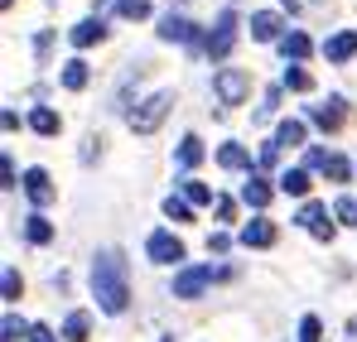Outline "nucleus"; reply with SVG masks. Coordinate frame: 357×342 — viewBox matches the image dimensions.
<instances>
[{"label":"nucleus","instance_id":"473e14b6","mask_svg":"<svg viewBox=\"0 0 357 342\" xmlns=\"http://www.w3.org/2000/svg\"><path fill=\"white\" fill-rule=\"evenodd\" d=\"M116 10L126 15V20H145V15H150V0H121Z\"/></svg>","mask_w":357,"mask_h":342},{"label":"nucleus","instance_id":"9b49d317","mask_svg":"<svg viewBox=\"0 0 357 342\" xmlns=\"http://www.w3.org/2000/svg\"><path fill=\"white\" fill-rule=\"evenodd\" d=\"M24 193H29L34 208H49V203H54V183H49V173L29 169V173H24Z\"/></svg>","mask_w":357,"mask_h":342},{"label":"nucleus","instance_id":"f704fd0d","mask_svg":"<svg viewBox=\"0 0 357 342\" xmlns=\"http://www.w3.org/2000/svg\"><path fill=\"white\" fill-rule=\"evenodd\" d=\"M275 107H280V87H271V92H266V102H261V121H266V116H275Z\"/></svg>","mask_w":357,"mask_h":342},{"label":"nucleus","instance_id":"58836bf2","mask_svg":"<svg viewBox=\"0 0 357 342\" xmlns=\"http://www.w3.org/2000/svg\"><path fill=\"white\" fill-rule=\"evenodd\" d=\"M29 342H59V338H54V328H44V323H34V333H29Z\"/></svg>","mask_w":357,"mask_h":342},{"label":"nucleus","instance_id":"6e6552de","mask_svg":"<svg viewBox=\"0 0 357 342\" xmlns=\"http://www.w3.org/2000/svg\"><path fill=\"white\" fill-rule=\"evenodd\" d=\"M295 222H299V227H309L319 241H328V236H333V227H328V208H324V203H304Z\"/></svg>","mask_w":357,"mask_h":342},{"label":"nucleus","instance_id":"393cba45","mask_svg":"<svg viewBox=\"0 0 357 342\" xmlns=\"http://www.w3.org/2000/svg\"><path fill=\"white\" fill-rule=\"evenodd\" d=\"M34 328L24 323V318H15V313H5V323H0V342H20V338H29Z\"/></svg>","mask_w":357,"mask_h":342},{"label":"nucleus","instance_id":"aec40b11","mask_svg":"<svg viewBox=\"0 0 357 342\" xmlns=\"http://www.w3.org/2000/svg\"><path fill=\"white\" fill-rule=\"evenodd\" d=\"M275 183H280V193H290V198H304V193H309V169H285L280 178H275Z\"/></svg>","mask_w":357,"mask_h":342},{"label":"nucleus","instance_id":"4c0bfd02","mask_svg":"<svg viewBox=\"0 0 357 342\" xmlns=\"http://www.w3.org/2000/svg\"><path fill=\"white\" fill-rule=\"evenodd\" d=\"M275 160H280V145H275V140H271V145H261V164H266V169H271V164H275Z\"/></svg>","mask_w":357,"mask_h":342},{"label":"nucleus","instance_id":"ea45409f","mask_svg":"<svg viewBox=\"0 0 357 342\" xmlns=\"http://www.w3.org/2000/svg\"><path fill=\"white\" fill-rule=\"evenodd\" d=\"M213 208H218V222H232V198H218Z\"/></svg>","mask_w":357,"mask_h":342},{"label":"nucleus","instance_id":"bb28decb","mask_svg":"<svg viewBox=\"0 0 357 342\" xmlns=\"http://www.w3.org/2000/svg\"><path fill=\"white\" fill-rule=\"evenodd\" d=\"M165 217H169V222H193V203L169 193V198H165Z\"/></svg>","mask_w":357,"mask_h":342},{"label":"nucleus","instance_id":"b1692460","mask_svg":"<svg viewBox=\"0 0 357 342\" xmlns=\"http://www.w3.org/2000/svg\"><path fill=\"white\" fill-rule=\"evenodd\" d=\"M178 188H183V198H188L193 208H208V203H213V188H208V183H198V178H183Z\"/></svg>","mask_w":357,"mask_h":342},{"label":"nucleus","instance_id":"ddd939ff","mask_svg":"<svg viewBox=\"0 0 357 342\" xmlns=\"http://www.w3.org/2000/svg\"><path fill=\"white\" fill-rule=\"evenodd\" d=\"M309 121H314L319 130H338V125H343V97H328L324 107H309Z\"/></svg>","mask_w":357,"mask_h":342},{"label":"nucleus","instance_id":"4468645a","mask_svg":"<svg viewBox=\"0 0 357 342\" xmlns=\"http://www.w3.org/2000/svg\"><path fill=\"white\" fill-rule=\"evenodd\" d=\"M353 54H357V34H353V29H343V34L324 39V58H328V63H348Z\"/></svg>","mask_w":357,"mask_h":342},{"label":"nucleus","instance_id":"cd10ccee","mask_svg":"<svg viewBox=\"0 0 357 342\" xmlns=\"http://www.w3.org/2000/svg\"><path fill=\"white\" fill-rule=\"evenodd\" d=\"M20 270H15V265H5V275H0V294H5V304H15V299H20Z\"/></svg>","mask_w":357,"mask_h":342},{"label":"nucleus","instance_id":"c85d7f7f","mask_svg":"<svg viewBox=\"0 0 357 342\" xmlns=\"http://www.w3.org/2000/svg\"><path fill=\"white\" fill-rule=\"evenodd\" d=\"M285 87H290V92H314V77H309L304 68H285Z\"/></svg>","mask_w":357,"mask_h":342},{"label":"nucleus","instance_id":"c756f323","mask_svg":"<svg viewBox=\"0 0 357 342\" xmlns=\"http://www.w3.org/2000/svg\"><path fill=\"white\" fill-rule=\"evenodd\" d=\"M324 173H328L333 183H348V173H353V164H348L343 155H328V164H324Z\"/></svg>","mask_w":357,"mask_h":342},{"label":"nucleus","instance_id":"1a4fd4ad","mask_svg":"<svg viewBox=\"0 0 357 342\" xmlns=\"http://www.w3.org/2000/svg\"><path fill=\"white\" fill-rule=\"evenodd\" d=\"M271 198H275V188H271L261 173H251V178L241 183V203H246V208H256V212H261V208H271Z\"/></svg>","mask_w":357,"mask_h":342},{"label":"nucleus","instance_id":"412c9836","mask_svg":"<svg viewBox=\"0 0 357 342\" xmlns=\"http://www.w3.org/2000/svg\"><path fill=\"white\" fill-rule=\"evenodd\" d=\"M218 164L222 169H251V150L246 145H222L218 150Z\"/></svg>","mask_w":357,"mask_h":342},{"label":"nucleus","instance_id":"423d86ee","mask_svg":"<svg viewBox=\"0 0 357 342\" xmlns=\"http://www.w3.org/2000/svg\"><path fill=\"white\" fill-rule=\"evenodd\" d=\"M145 256H150L155 265H178V261H183V241H178L174 231H150Z\"/></svg>","mask_w":357,"mask_h":342},{"label":"nucleus","instance_id":"2f4dec72","mask_svg":"<svg viewBox=\"0 0 357 342\" xmlns=\"http://www.w3.org/2000/svg\"><path fill=\"white\" fill-rule=\"evenodd\" d=\"M319 333H324V323H319L314 313H304V318H299V342H319Z\"/></svg>","mask_w":357,"mask_h":342},{"label":"nucleus","instance_id":"f03ea898","mask_svg":"<svg viewBox=\"0 0 357 342\" xmlns=\"http://www.w3.org/2000/svg\"><path fill=\"white\" fill-rule=\"evenodd\" d=\"M169 107H174V92H155V97H145V102L126 116V121H130V130H135V135H155V130H160V121L169 116Z\"/></svg>","mask_w":357,"mask_h":342},{"label":"nucleus","instance_id":"f8f14e48","mask_svg":"<svg viewBox=\"0 0 357 342\" xmlns=\"http://www.w3.org/2000/svg\"><path fill=\"white\" fill-rule=\"evenodd\" d=\"M73 49H87V44H102L107 39V24H102V15H92V20H82V24H73Z\"/></svg>","mask_w":357,"mask_h":342},{"label":"nucleus","instance_id":"5701e85b","mask_svg":"<svg viewBox=\"0 0 357 342\" xmlns=\"http://www.w3.org/2000/svg\"><path fill=\"white\" fill-rule=\"evenodd\" d=\"M29 125H34L39 135H59V111H49V107H34V111H29Z\"/></svg>","mask_w":357,"mask_h":342},{"label":"nucleus","instance_id":"f257e3e1","mask_svg":"<svg viewBox=\"0 0 357 342\" xmlns=\"http://www.w3.org/2000/svg\"><path fill=\"white\" fill-rule=\"evenodd\" d=\"M92 299H97L102 313H126L130 275H126V256L121 251H97L92 256Z\"/></svg>","mask_w":357,"mask_h":342},{"label":"nucleus","instance_id":"0eeeda50","mask_svg":"<svg viewBox=\"0 0 357 342\" xmlns=\"http://www.w3.org/2000/svg\"><path fill=\"white\" fill-rule=\"evenodd\" d=\"M160 39H169V44H193V39H198V24H188L183 15L169 10V15L160 20Z\"/></svg>","mask_w":357,"mask_h":342},{"label":"nucleus","instance_id":"f3484780","mask_svg":"<svg viewBox=\"0 0 357 342\" xmlns=\"http://www.w3.org/2000/svg\"><path fill=\"white\" fill-rule=\"evenodd\" d=\"M87 333H92V313L73 309V313L63 318V342H87Z\"/></svg>","mask_w":357,"mask_h":342},{"label":"nucleus","instance_id":"79ce46f5","mask_svg":"<svg viewBox=\"0 0 357 342\" xmlns=\"http://www.w3.org/2000/svg\"><path fill=\"white\" fill-rule=\"evenodd\" d=\"M348 333H357V318H353V323H348Z\"/></svg>","mask_w":357,"mask_h":342},{"label":"nucleus","instance_id":"7ed1b4c3","mask_svg":"<svg viewBox=\"0 0 357 342\" xmlns=\"http://www.w3.org/2000/svg\"><path fill=\"white\" fill-rule=\"evenodd\" d=\"M246 92H251V77H246L241 68H218V72H213V97H218L222 107H241Z\"/></svg>","mask_w":357,"mask_h":342},{"label":"nucleus","instance_id":"20e7f679","mask_svg":"<svg viewBox=\"0 0 357 342\" xmlns=\"http://www.w3.org/2000/svg\"><path fill=\"white\" fill-rule=\"evenodd\" d=\"M232 44H237V10H222V15H218L213 39H208L203 49H208V58H213V63H222V58L232 54Z\"/></svg>","mask_w":357,"mask_h":342},{"label":"nucleus","instance_id":"dca6fc26","mask_svg":"<svg viewBox=\"0 0 357 342\" xmlns=\"http://www.w3.org/2000/svg\"><path fill=\"white\" fill-rule=\"evenodd\" d=\"M174 164H178L183 173L203 164V140H198V135H183V140H178V155H174Z\"/></svg>","mask_w":357,"mask_h":342},{"label":"nucleus","instance_id":"39448f33","mask_svg":"<svg viewBox=\"0 0 357 342\" xmlns=\"http://www.w3.org/2000/svg\"><path fill=\"white\" fill-rule=\"evenodd\" d=\"M218 275H222V270H213V265H188V270H178L174 275V299H198Z\"/></svg>","mask_w":357,"mask_h":342},{"label":"nucleus","instance_id":"4be33fe9","mask_svg":"<svg viewBox=\"0 0 357 342\" xmlns=\"http://www.w3.org/2000/svg\"><path fill=\"white\" fill-rule=\"evenodd\" d=\"M63 87H68V92H82V87H87V63H82V58L63 63Z\"/></svg>","mask_w":357,"mask_h":342},{"label":"nucleus","instance_id":"a19ab883","mask_svg":"<svg viewBox=\"0 0 357 342\" xmlns=\"http://www.w3.org/2000/svg\"><path fill=\"white\" fill-rule=\"evenodd\" d=\"M280 5H290V10H299V0H280Z\"/></svg>","mask_w":357,"mask_h":342},{"label":"nucleus","instance_id":"72a5a7b5","mask_svg":"<svg viewBox=\"0 0 357 342\" xmlns=\"http://www.w3.org/2000/svg\"><path fill=\"white\" fill-rule=\"evenodd\" d=\"M0 188H20V178H15V160H10V155L0 160Z\"/></svg>","mask_w":357,"mask_h":342},{"label":"nucleus","instance_id":"9d476101","mask_svg":"<svg viewBox=\"0 0 357 342\" xmlns=\"http://www.w3.org/2000/svg\"><path fill=\"white\" fill-rule=\"evenodd\" d=\"M241 246H246V251H266V246H275V227H271L266 217L246 222V227H241Z\"/></svg>","mask_w":357,"mask_h":342},{"label":"nucleus","instance_id":"e433bc0d","mask_svg":"<svg viewBox=\"0 0 357 342\" xmlns=\"http://www.w3.org/2000/svg\"><path fill=\"white\" fill-rule=\"evenodd\" d=\"M227 246H232V241H227V231H213V236H208V251H213V256H222Z\"/></svg>","mask_w":357,"mask_h":342},{"label":"nucleus","instance_id":"7c9ffc66","mask_svg":"<svg viewBox=\"0 0 357 342\" xmlns=\"http://www.w3.org/2000/svg\"><path fill=\"white\" fill-rule=\"evenodd\" d=\"M333 217H338L343 227H357V198H338V203H333Z\"/></svg>","mask_w":357,"mask_h":342},{"label":"nucleus","instance_id":"a878e982","mask_svg":"<svg viewBox=\"0 0 357 342\" xmlns=\"http://www.w3.org/2000/svg\"><path fill=\"white\" fill-rule=\"evenodd\" d=\"M275 145H280V150H285V145H304V121H280Z\"/></svg>","mask_w":357,"mask_h":342},{"label":"nucleus","instance_id":"6ab92c4d","mask_svg":"<svg viewBox=\"0 0 357 342\" xmlns=\"http://www.w3.org/2000/svg\"><path fill=\"white\" fill-rule=\"evenodd\" d=\"M24 236H29L34 246H49V241H54V222H49L44 212H29V217H24Z\"/></svg>","mask_w":357,"mask_h":342},{"label":"nucleus","instance_id":"37998d69","mask_svg":"<svg viewBox=\"0 0 357 342\" xmlns=\"http://www.w3.org/2000/svg\"><path fill=\"white\" fill-rule=\"evenodd\" d=\"M160 342H174V338H160Z\"/></svg>","mask_w":357,"mask_h":342},{"label":"nucleus","instance_id":"2eb2a0df","mask_svg":"<svg viewBox=\"0 0 357 342\" xmlns=\"http://www.w3.org/2000/svg\"><path fill=\"white\" fill-rule=\"evenodd\" d=\"M251 39H261V44H275V39H280V15H271V10L251 15Z\"/></svg>","mask_w":357,"mask_h":342},{"label":"nucleus","instance_id":"a211bd4d","mask_svg":"<svg viewBox=\"0 0 357 342\" xmlns=\"http://www.w3.org/2000/svg\"><path fill=\"white\" fill-rule=\"evenodd\" d=\"M309 49H314V44H309V34H299V29H290V34L280 39V54H285V63H295V68L309 58Z\"/></svg>","mask_w":357,"mask_h":342},{"label":"nucleus","instance_id":"c9c22d12","mask_svg":"<svg viewBox=\"0 0 357 342\" xmlns=\"http://www.w3.org/2000/svg\"><path fill=\"white\" fill-rule=\"evenodd\" d=\"M304 164H309V169H324V164H328V150H319V145H309V155H304Z\"/></svg>","mask_w":357,"mask_h":342}]
</instances>
